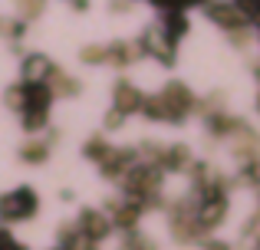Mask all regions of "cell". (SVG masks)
I'll return each mask as SVG.
<instances>
[{"instance_id": "12", "label": "cell", "mask_w": 260, "mask_h": 250, "mask_svg": "<svg viewBox=\"0 0 260 250\" xmlns=\"http://www.w3.org/2000/svg\"><path fill=\"white\" fill-rule=\"evenodd\" d=\"M56 250H59V247H56Z\"/></svg>"}, {"instance_id": "8", "label": "cell", "mask_w": 260, "mask_h": 250, "mask_svg": "<svg viewBox=\"0 0 260 250\" xmlns=\"http://www.w3.org/2000/svg\"><path fill=\"white\" fill-rule=\"evenodd\" d=\"M53 73V63L46 56H30L26 59V83H46Z\"/></svg>"}, {"instance_id": "2", "label": "cell", "mask_w": 260, "mask_h": 250, "mask_svg": "<svg viewBox=\"0 0 260 250\" xmlns=\"http://www.w3.org/2000/svg\"><path fill=\"white\" fill-rule=\"evenodd\" d=\"M191 109H194V96H191V89H188V86H181V83L165 86L158 96L145 99V105H142V112H148L152 119H161V122L184 119Z\"/></svg>"}, {"instance_id": "11", "label": "cell", "mask_w": 260, "mask_h": 250, "mask_svg": "<svg viewBox=\"0 0 260 250\" xmlns=\"http://www.w3.org/2000/svg\"><path fill=\"white\" fill-rule=\"evenodd\" d=\"M204 247H208V250H231L228 244H217V240H208V244H204Z\"/></svg>"}, {"instance_id": "3", "label": "cell", "mask_w": 260, "mask_h": 250, "mask_svg": "<svg viewBox=\"0 0 260 250\" xmlns=\"http://www.w3.org/2000/svg\"><path fill=\"white\" fill-rule=\"evenodd\" d=\"M158 188H161V168L155 165H132L125 171V191L132 201H139L145 207V201L158 198Z\"/></svg>"}, {"instance_id": "6", "label": "cell", "mask_w": 260, "mask_h": 250, "mask_svg": "<svg viewBox=\"0 0 260 250\" xmlns=\"http://www.w3.org/2000/svg\"><path fill=\"white\" fill-rule=\"evenodd\" d=\"M175 46L178 43L168 37L165 30H161V26H155V30L145 33V50L152 53V56H158L161 63H172V59H175Z\"/></svg>"}, {"instance_id": "10", "label": "cell", "mask_w": 260, "mask_h": 250, "mask_svg": "<svg viewBox=\"0 0 260 250\" xmlns=\"http://www.w3.org/2000/svg\"><path fill=\"white\" fill-rule=\"evenodd\" d=\"M0 250H23V244H17L7 231H0Z\"/></svg>"}, {"instance_id": "7", "label": "cell", "mask_w": 260, "mask_h": 250, "mask_svg": "<svg viewBox=\"0 0 260 250\" xmlns=\"http://www.w3.org/2000/svg\"><path fill=\"white\" fill-rule=\"evenodd\" d=\"M142 105H145V96H142L132 83H119V86H115V109L112 112H119V116H132V112L142 109Z\"/></svg>"}, {"instance_id": "1", "label": "cell", "mask_w": 260, "mask_h": 250, "mask_svg": "<svg viewBox=\"0 0 260 250\" xmlns=\"http://www.w3.org/2000/svg\"><path fill=\"white\" fill-rule=\"evenodd\" d=\"M50 99H53V92L46 89V83H23L20 89H10V105L23 112V125L26 128L46 125Z\"/></svg>"}, {"instance_id": "4", "label": "cell", "mask_w": 260, "mask_h": 250, "mask_svg": "<svg viewBox=\"0 0 260 250\" xmlns=\"http://www.w3.org/2000/svg\"><path fill=\"white\" fill-rule=\"evenodd\" d=\"M37 214V194L30 188H17V191L0 198V218L4 221H23Z\"/></svg>"}, {"instance_id": "5", "label": "cell", "mask_w": 260, "mask_h": 250, "mask_svg": "<svg viewBox=\"0 0 260 250\" xmlns=\"http://www.w3.org/2000/svg\"><path fill=\"white\" fill-rule=\"evenodd\" d=\"M76 227L86 234L92 244H99L102 237L109 234V227H112V221H109V214H102V211H95V207H86L83 214H79V221H76Z\"/></svg>"}, {"instance_id": "9", "label": "cell", "mask_w": 260, "mask_h": 250, "mask_svg": "<svg viewBox=\"0 0 260 250\" xmlns=\"http://www.w3.org/2000/svg\"><path fill=\"white\" fill-rule=\"evenodd\" d=\"M46 155H50V141H26V145L20 148V158L30 161V165H40V161H46Z\"/></svg>"}]
</instances>
